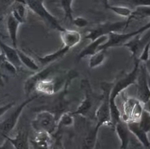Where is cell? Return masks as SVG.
I'll return each mask as SVG.
<instances>
[{"instance_id":"cell-27","label":"cell","mask_w":150,"mask_h":149,"mask_svg":"<svg viewBox=\"0 0 150 149\" xmlns=\"http://www.w3.org/2000/svg\"><path fill=\"white\" fill-rule=\"evenodd\" d=\"M60 6L62 10L64 11L66 19H69L71 22L73 20V15H72V3L73 0H59Z\"/></svg>"},{"instance_id":"cell-10","label":"cell","mask_w":150,"mask_h":149,"mask_svg":"<svg viewBox=\"0 0 150 149\" xmlns=\"http://www.w3.org/2000/svg\"><path fill=\"white\" fill-rule=\"evenodd\" d=\"M135 85L137 86V99L143 104L144 108L146 109V106H147L148 104L149 105L150 90L148 83L147 68L144 63L139 64V71Z\"/></svg>"},{"instance_id":"cell-13","label":"cell","mask_w":150,"mask_h":149,"mask_svg":"<svg viewBox=\"0 0 150 149\" xmlns=\"http://www.w3.org/2000/svg\"><path fill=\"white\" fill-rule=\"evenodd\" d=\"M18 48L6 44L3 41L0 39V49L2 51V54L6 61L14 66L16 70L21 69L23 66L18 57Z\"/></svg>"},{"instance_id":"cell-9","label":"cell","mask_w":150,"mask_h":149,"mask_svg":"<svg viewBox=\"0 0 150 149\" xmlns=\"http://www.w3.org/2000/svg\"><path fill=\"white\" fill-rule=\"evenodd\" d=\"M39 97V94L33 95L32 96H29L27 99L23 101L21 104H20L17 108L11 113L8 117H6L4 120L0 122V134L2 136L8 135V134L14 129L15 126L18 123L19 118L23 113V110L27 105L31 103L33 101L35 100Z\"/></svg>"},{"instance_id":"cell-16","label":"cell","mask_w":150,"mask_h":149,"mask_svg":"<svg viewBox=\"0 0 150 149\" xmlns=\"http://www.w3.org/2000/svg\"><path fill=\"white\" fill-rule=\"evenodd\" d=\"M140 35L141 34H139V35L134 36L132 39H130L128 42H127L123 46L128 48L129 51L131 53V57L134 58H137V55L138 52H139L140 48L143 46V44H146L148 42H149V33H148L146 35L144 36L143 38L140 37ZM142 48H143V47H142Z\"/></svg>"},{"instance_id":"cell-14","label":"cell","mask_w":150,"mask_h":149,"mask_svg":"<svg viewBox=\"0 0 150 149\" xmlns=\"http://www.w3.org/2000/svg\"><path fill=\"white\" fill-rule=\"evenodd\" d=\"M60 34L64 46L69 48V49L79 44L81 41V34L77 30L65 28L63 31L60 32Z\"/></svg>"},{"instance_id":"cell-26","label":"cell","mask_w":150,"mask_h":149,"mask_svg":"<svg viewBox=\"0 0 150 149\" xmlns=\"http://www.w3.org/2000/svg\"><path fill=\"white\" fill-rule=\"evenodd\" d=\"M106 9L112 11L113 13L116 14L118 16L123 17V18H130L131 15V13H132V10L131 9H129L128 7H126V6H114V5H110V4H109Z\"/></svg>"},{"instance_id":"cell-5","label":"cell","mask_w":150,"mask_h":149,"mask_svg":"<svg viewBox=\"0 0 150 149\" xmlns=\"http://www.w3.org/2000/svg\"><path fill=\"white\" fill-rule=\"evenodd\" d=\"M27 8L39 17L50 28L61 32L64 27L60 24L59 20L48 11L44 4V0H24Z\"/></svg>"},{"instance_id":"cell-23","label":"cell","mask_w":150,"mask_h":149,"mask_svg":"<svg viewBox=\"0 0 150 149\" xmlns=\"http://www.w3.org/2000/svg\"><path fill=\"white\" fill-rule=\"evenodd\" d=\"M18 54L22 65H24L29 70L34 71V72H36V71L40 70L41 68L39 67V64L34 60V58H33L31 56L27 55L26 52L18 48Z\"/></svg>"},{"instance_id":"cell-11","label":"cell","mask_w":150,"mask_h":149,"mask_svg":"<svg viewBox=\"0 0 150 149\" xmlns=\"http://www.w3.org/2000/svg\"><path fill=\"white\" fill-rule=\"evenodd\" d=\"M54 68L53 64L48 65L47 67H45L42 69H40L39 71H36L35 73L30 76L24 83V92L26 96H30L33 92V91L35 90V84L38 82L40 81L42 79L46 78L48 76H51V73H53Z\"/></svg>"},{"instance_id":"cell-25","label":"cell","mask_w":150,"mask_h":149,"mask_svg":"<svg viewBox=\"0 0 150 149\" xmlns=\"http://www.w3.org/2000/svg\"><path fill=\"white\" fill-rule=\"evenodd\" d=\"M99 130L100 129L95 126L94 129H92L89 131L84 140L81 149H94L96 142H97V134H98Z\"/></svg>"},{"instance_id":"cell-39","label":"cell","mask_w":150,"mask_h":149,"mask_svg":"<svg viewBox=\"0 0 150 149\" xmlns=\"http://www.w3.org/2000/svg\"><path fill=\"white\" fill-rule=\"evenodd\" d=\"M51 149H60V148H59V146L57 145H55L53 148H51Z\"/></svg>"},{"instance_id":"cell-2","label":"cell","mask_w":150,"mask_h":149,"mask_svg":"<svg viewBox=\"0 0 150 149\" xmlns=\"http://www.w3.org/2000/svg\"><path fill=\"white\" fill-rule=\"evenodd\" d=\"M81 89L84 92V100L75 111L71 112L73 115H79L84 117H94L96 111L100 105L103 96L97 95L93 91L88 80L84 79L81 81Z\"/></svg>"},{"instance_id":"cell-7","label":"cell","mask_w":150,"mask_h":149,"mask_svg":"<svg viewBox=\"0 0 150 149\" xmlns=\"http://www.w3.org/2000/svg\"><path fill=\"white\" fill-rule=\"evenodd\" d=\"M150 29V22L141 27L137 30L130 33H111L107 35V40L103 44L101 45L98 50H108L109 48L121 47L123 46L134 36L139 34H142Z\"/></svg>"},{"instance_id":"cell-37","label":"cell","mask_w":150,"mask_h":149,"mask_svg":"<svg viewBox=\"0 0 150 149\" xmlns=\"http://www.w3.org/2000/svg\"><path fill=\"white\" fill-rule=\"evenodd\" d=\"M6 59H5V58H4L3 55L2 54H0V61H5Z\"/></svg>"},{"instance_id":"cell-3","label":"cell","mask_w":150,"mask_h":149,"mask_svg":"<svg viewBox=\"0 0 150 149\" xmlns=\"http://www.w3.org/2000/svg\"><path fill=\"white\" fill-rule=\"evenodd\" d=\"M78 76L77 72L74 71H69L65 76H58L52 75L41 80L35 84V90L39 93L51 96L57 93L61 89H64L66 84Z\"/></svg>"},{"instance_id":"cell-24","label":"cell","mask_w":150,"mask_h":149,"mask_svg":"<svg viewBox=\"0 0 150 149\" xmlns=\"http://www.w3.org/2000/svg\"><path fill=\"white\" fill-rule=\"evenodd\" d=\"M106 51L107 50H98L94 55L90 56L88 62L89 68L93 69V68H96L97 67H99V66L102 65L105 61V60H106Z\"/></svg>"},{"instance_id":"cell-12","label":"cell","mask_w":150,"mask_h":149,"mask_svg":"<svg viewBox=\"0 0 150 149\" xmlns=\"http://www.w3.org/2000/svg\"><path fill=\"white\" fill-rule=\"evenodd\" d=\"M69 50L70 49L69 48L63 46L61 48L55 51L53 53L48 54V55H43V56H39L37 54L34 53L33 52H32V53L35 56V59L37 61V63H39V67L43 68L48 65L53 64L54 63L56 62L57 61L63 58L69 52Z\"/></svg>"},{"instance_id":"cell-36","label":"cell","mask_w":150,"mask_h":149,"mask_svg":"<svg viewBox=\"0 0 150 149\" xmlns=\"http://www.w3.org/2000/svg\"><path fill=\"white\" fill-rule=\"evenodd\" d=\"M102 2H103V5H104L105 8L107 7L108 5L110 4L109 3V0H102Z\"/></svg>"},{"instance_id":"cell-34","label":"cell","mask_w":150,"mask_h":149,"mask_svg":"<svg viewBox=\"0 0 150 149\" xmlns=\"http://www.w3.org/2000/svg\"><path fill=\"white\" fill-rule=\"evenodd\" d=\"M129 2H131L135 7L150 6V0H129Z\"/></svg>"},{"instance_id":"cell-1","label":"cell","mask_w":150,"mask_h":149,"mask_svg":"<svg viewBox=\"0 0 150 149\" xmlns=\"http://www.w3.org/2000/svg\"><path fill=\"white\" fill-rule=\"evenodd\" d=\"M139 61L137 58H134V64L132 71L130 73L122 75L116 81L113 82L110 96V114L113 127L117 123L121 121V111L116 103L117 97L121 93H123L124 91L129 86L135 85L139 71Z\"/></svg>"},{"instance_id":"cell-17","label":"cell","mask_w":150,"mask_h":149,"mask_svg":"<svg viewBox=\"0 0 150 149\" xmlns=\"http://www.w3.org/2000/svg\"><path fill=\"white\" fill-rule=\"evenodd\" d=\"M107 40V36H102L95 40L91 41L89 45L85 46L77 56V61H80L86 57H90L98 51L100 46Z\"/></svg>"},{"instance_id":"cell-6","label":"cell","mask_w":150,"mask_h":149,"mask_svg":"<svg viewBox=\"0 0 150 149\" xmlns=\"http://www.w3.org/2000/svg\"><path fill=\"white\" fill-rule=\"evenodd\" d=\"M131 21H132L130 18H127L126 21H109L100 24L96 27L90 29L87 32L85 38L89 39L91 42L102 36H107L111 33H120L123 30H125Z\"/></svg>"},{"instance_id":"cell-29","label":"cell","mask_w":150,"mask_h":149,"mask_svg":"<svg viewBox=\"0 0 150 149\" xmlns=\"http://www.w3.org/2000/svg\"><path fill=\"white\" fill-rule=\"evenodd\" d=\"M139 126L143 129L144 131L146 132L147 133H149L150 130V114L149 111L146 110V109H143V112H142L141 116L139 117Z\"/></svg>"},{"instance_id":"cell-4","label":"cell","mask_w":150,"mask_h":149,"mask_svg":"<svg viewBox=\"0 0 150 149\" xmlns=\"http://www.w3.org/2000/svg\"><path fill=\"white\" fill-rule=\"evenodd\" d=\"M113 82L103 81L100 83V88L103 90V97L100 105L96 111L94 117L97 120L96 127L98 129L103 126H112L110 114V91Z\"/></svg>"},{"instance_id":"cell-18","label":"cell","mask_w":150,"mask_h":149,"mask_svg":"<svg viewBox=\"0 0 150 149\" xmlns=\"http://www.w3.org/2000/svg\"><path fill=\"white\" fill-rule=\"evenodd\" d=\"M116 134L121 142L120 149H127L130 142V132L125 123L119 121L114 126Z\"/></svg>"},{"instance_id":"cell-28","label":"cell","mask_w":150,"mask_h":149,"mask_svg":"<svg viewBox=\"0 0 150 149\" xmlns=\"http://www.w3.org/2000/svg\"><path fill=\"white\" fill-rule=\"evenodd\" d=\"M150 9L149 6H138L136 7L135 11H132L130 19L133 21L134 19H141L143 18H149Z\"/></svg>"},{"instance_id":"cell-31","label":"cell","mask_w":150,"mask_h":149,"mask_svg":"<svg viewBox=\"0 0 150 149\" xmlns=\"http://www.w3.org/2000/svg\"><path fill=\"white\" fill-rule=\"evenodd\" d=\"M149 49H150V42H148L146 44L143 46L141 52L139 54V57L137 58L140 63H147L149 61Z\"/></svg>"},{"instance_id":"cell-30","label":"cell","mask_w":150,"mask_h":149,"mask_svg":"<svg viewBox=\"0 0 150 149\" xmlns=\"http://www.w3.org/2000/svg\"><path fill=\"white\" fill-rule=\"evenodd\" d=\"M74 120H73V114L71 112H67L62 114L58 118V126L62 125L64 126H70L73 124Z\"/></svg>"},{"instance_id":"cell-21","label":"cell","mask_w":150,"mask_h":149,"mask_svg":"<svg viewBox=\"0 0 150 149\" xmlns=\"http://www.w3.org/2000/svg\"><path fill=\"white\" fill-rule=\"evenodd\" d=\"M27 6L24 0H17L14 2L10 14H11V15L21 24H22L27 21Z\"/></svg>"},{"instance_id":"cell-32","label":"cell","mask_w":150,"mask_h":149,"mask_svg":"<svg viewBox=\"0 0 150 149\" xmlns=\"http://www.w3.org/2000/svg\"><path fill=\"white\" fill-rule=\"evenodd\" d=\"M72 23L79 28H83L88 25V21L84 17L78 16L76 18H73Z\"/></svg>"},{"instance_id":"cell-20","label":"cell","mask_w":150,"mask_h":149,"mask_svg":"<svg viewBox=\"0 0 150 149\" xmlns=\"http://www.w3.org/2000/svg\"><path fill=\"white\" fill-rule=\"evenodd\" d=\"M3 137L11 144L14 149H30L28 135L25 132L19 131L14 138L9 137L8 135Z\"/></svg>"},{"instance_id":"cell-8","label":"cell","mask_w":150,"mask_h":149,"mask_svg":"<svg viewBox=\"0 0 150 149\" xmlns=\"http://www.w3.org/2000/svg\"><path fill=\"white\" fill-rule=\"evenodd\" d=\"M58 118L56 114L50 111H42L39 112L33 120V128L35 132H46L53 135L58 127Z\"/></svg>"},{"instance_id":"cell-35","label":"cell","mask_w":150,"mask_h":149,"mask_svg":"<svg viewBox=\"0 0 150 149\" xmlns=\"http://www.w3.org/2000/svg\"><path fill=\"white\" fill-rule=\"evenodd\" d=\"M14 102H10V103H8L5 105H2V106H0V117H2V115L6 114V112L8 111L10 109H11L14 107Z\"/></svg>"},{"instance_id":"cell-19","label":"cell","mask_w":150,"mask_h":149,"mask_svg":"<svg viewBox=\"0 0 150 149\" xmlns=\"http://www.w3.org/2000/svg\"><path fill=\"white\" fill-rule=\"evenodd\" d=\"M20 25L21 24L11 15V14H9L6 21V27L9 37L11 39V44L15 48H18V34Z\"/></svg>"},{"instance_id":"cell-22","label":"cell","mask_w":150,"mask_h":149,"mask_svg":"<svg viewBox=\"0 0 150 149\" xmlns=\"http://www.w3.org/2000/svg\"><path fill=\"white\" fill-rule=\"evenodd\" d=\"M51 135L46 132H36V135L30 143L33 149H49Z\"/></svg>"},{"instance_id":"cell-38","label":"cell","mask_w":150,"mask_h":149,"mask_svg":"<svg viewBox=\"0 0 150 149\" xmlns=\"http://www.w3.org/2000/svg\"><path fill=\"white\" fill-rule=\"evenodd\" d=\"M7 149H14V147H13L12 145H11V144L9 142V145H8V147Z\"/></svg>"},{"instance_id":"cell-15","label":"cell","mask_w":150,"mask_h":149,"mask_svg":"<svg viewBox=\"0 0 150 149\" xmlns=\"http://www.w3.org/2000/svg\"><path fill=\"white\" fill-rule=\"evenodd\" d=\"M129 132L135 135L140 143L146 148H149L150 146L149 138L148 137V133L142 129L139 125L138 121H128L125 123Z\"/></svg>"},{"instance_id":"cell-33","label":"cell","mask_w":150,"mask_h":149,"mask_svg":"<svg viewBox=\"0 0 150 149\" xmlns=\"http://www.w3.org/2000/svg\"><path fill=\"white\" fill-rule=\"evenodd\" d=\"M17 0H0V15H2L5 11L14 5Z\"/></svg>"}]
</instances>
